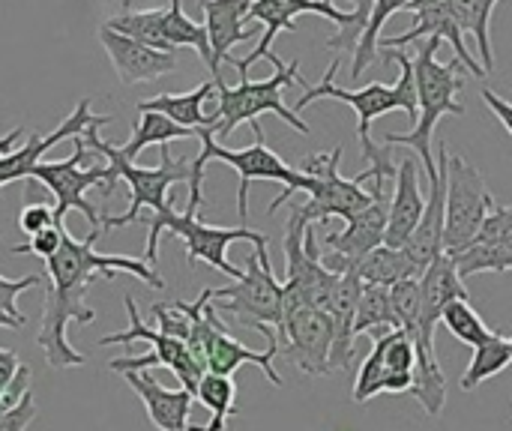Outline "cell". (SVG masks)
<instances>
[{
    "label": "cell",
    "mask_w": 512,
    "mask_h": 431,
    "mask_svg": "<svg viewBox=\"0 0 512 431\" xmlns=\"http://www.w3.org/2000/svg\"><path fill=\"white\" fill-rule=\"evenodd\" d=\"M99 234L102 231H90L84 240H75L66 231L63 246L45 261L51 285L45 291V309H42V327L36 345L45 351L51 369H81L87 363V357L69 345L66 330L69 324L84 327L96 321V309L84 303V294L96 279H114L117 273H129L153 291L165 288V279L147 261L96 252Z\"/></svg>",
    "instance_id": "6da1fadb"
},
{
    "label": "cell",
    "mask_w": 512,
    "mask_h": 431,
    "mask_svg": "<svg viewBox=\"0 0 512 431\" xmlns=\"http://www.w3.org/2000/svg\"><path fill=\"white\" fill-rule=\"evenodd\" d=\"M378 54L387 60V63H396L399 66V81L396 84H381V81H372L360 90H345L336 84V72L342 66V60L336 57L324 78L318 84H309L306 93L297 99V114L318 102V99H333V102H345L354 108L357 114V138H360V156L369 168H363L354 180L357 183H366V180H396V168H393V159H390V144H375L372 138V123L375 117L387 114V111H405L411 117V123H417V81H414V54H405L402 48H378Z\"/></svg>",
    "instance_id": "7a4b0ae2"
},
{
    "label": "cell",
    "mask_w": 512,
    "mask_h": 431,
    "mask_svg": "<svg viewBox=\"0 0 512 431\" xmlns=\"http://www.w3.org/2000/svg\"><path fill=\"white\" fill-rule=\"evenodd\" d=\"M252 132H255V141L243 150H228L216 141V135L210 129H201L198 132V141H201V153L192 159V177H189V204H186V213H198V207L204 204V171L207 165L216 159V162H225L228 168L237 171L240 177V189H237V213H240V222L246 225L249 219V186L255 180H270V183H282L285 192H279V198L267 207V213L273 216L285 201L294 198V192H309L312 189V177H306L300 168L288 165L279 153H273L267 147V138H264V126L255 120L249 123Z\"/></svg>",
    "instance_id": "3957f363"
},
{
    "label": "cell",
    "mask_w": 512,
    "mask_h": 431,
    "mask_svg": "<svg viewBox=\"0 0 512 431\" xmlns=\"http://www.w3.org/2000/svg\"><path fill=\"white\" fill-rule=\"evenodd\" d=\"M441 39H426V45L414 54V81H417V123L411 132H387L384 144L414 147L426 180L438 177L435 159V129L444 117H465V105L459 102V90L465 87V66L459 60H438Z\"/></svg>",
    "instance_id": "277c9868"
},
{
    "label": "cell",
    "mask_w": 512,
    "mask_h": 431,
    "mask_svg": "<svg viewBox=\"0 0 512 431\" xmlns=\"http://www.w3.org/2000/svg\"><path fill=\"white\" fill-rule=\"evenodd\" d=\"M111 120H114L111 114H99V117L84 129V135H81V138L87 141V147H90L93 153H99V156L108 162L111 177L129 183V210H126L123 216H105V219H102V231L135 225V222L141 219L138 213H141L144 207H150L156 216L174 210V207H171V198H168L171 186L189 183V177H192V159H174L168 144L159 147V153H162L159 168H144V165H135V162H129V159H123V153H120L117 147H111L108 141L99 138V129H102L105 123H111Z\"/></svg>",
    "instance_id": "5b68a950"
},
{
    "label": "cell",
    "mask_w": 512,
    "mask_h": 431,
    "mask_svg": "<svg viewBox=\"0 0 512 431\" xmlns=\"http://www.w3.org/2000/svg\"><path fill=\"white\" fill-rule=\"evenodd\" d=\"M267 60L273 63V75L264 81H252L249 75H240L237 87H228L225 81H216V108L210 111L213 129H216V141H225L240 123H255L261 114H276L282 117L291 129H297L300 135H309V123L300 120L297 111H291L285 105L282 90L288 84H300L303 90L309 87V81L300 75V60L282 63L279 54H267Z\"/></svg>",
    "instance_id": "8992f818"
},
{
    "label": "cell",
    "mask_w": 512,
    "mask_h": 431,
    "mask_svg": "<svg viewBox=\"0 0 512 431\" xmlns=\"http://www.w3.org/2000/svg\"><path fill=\"white\" fill-rule=\"evenodd\" d=\"M213 306L246 330H258L267 345L279 348L282 330V282L273 276L270 246H258L246 258L243 276L228 288H213Z\"/></svg>",
    "instance_id": "52a82bcc"
},
{
    "label": "cell",
    "mask_w": 512,
    "mask_h": 431,
    "mask_svg": "<svg viewBox=\"0 0 512 431\" xmlns=\"http://www.w3.org/2000/svg\"><path fill=\"white\" fill-rule=\"evenodd\" d=\"M147 225H150V234H147V258L144 261L150 267H156V261H159V240H162V234H174L186 246L189 267H195L201 261V264L231 276L234 282L243 276V270L228 261V246L240 243V240L252 243L255 249L258 246H270V237L261 234V231H252L246 225H237V228L207 225V222L198 219V213H174V210H168V213L150 216Z\"/></svg>",
    "instance_id": "ba28073f"
},
{
    "label": "cell",
    "mask_w": 512,
    "mask_h": 431,
    "mask_svg": "<svg viewBox=\"0 0 512 431\" xmlns=\"http://www.w3.org/2000/svg\"><path fill=\"white\" fill-rule=\"evenodd\" d=\"M72 144H75V150H72V156L69 159H63V162H39L36 168H33V174H30V180H39V183H45L51 192H54V198H57V207H54V225L57 228H66L63 222H66V213H72V210H78L87 222H90V231H102V219H105V213L102 210H96L90 201H87V192L93 189V186H99V192L108 198L111 192H114V186H117V180L111 177V168H108V162H102V165H87V159H90V147H87V141L78 135V138H72Z\"/></svg>",
    "instance_id": "9c48e42d"
},
{
    "label": "cell",
    "mask_w": 512,
    "mask_h": 431,
    "mask_svg": "<svg viewBox=\"0 0 512 431\" xmlns=\"http://www.w3.org/2000/svg\"><path fill=\"white\" fill-rule=\"evenodd\" d=\"M342 144H336L330 153H309L297 168L312 177V189L306 192L309 201L297 204L291 213L300 216L306 225H324L330 219H345L351 222L357 213H363L372 201L375 192L363 189L354 177L339 174V159H342Z\"/></svg>",
    "instance_id": "30bf717a"
},
{
    "label": "cell",
    "mask_w": 512,
    "mask_h": 431,
    "mask_svg": "<svg viewBox=\"0 0 512 431\" xmlns=\"http://www.w3.org/2000/svg\"><path fill=\"white\" fill-rule=\"evenodd\" d=\"M495 195L480 174L477 165H471L465 156L447 159V222H444V252L453 255L465 249L495 210Z\"/></svg>",
    "instance_id": "8fae6325"
},
{
    "label": "cell",
    "mask_w": 512,
    "mask_h": 431,
    "mask_svg": "<svg viewBox=\"0 0 512 431\" xmlns=\"http://www.w3.org/2000/svg\"><path fill=\"white\" fill-rule=\"evenodd\" d=\"M417 372V345L405 330H387L375 336L372 351L366 354L357 381H354V402L366 405L384 393H411Z\"/></svg>",
    "instance_id": "7c38bea8"
},
{
    "label": "cell",
    "mask_w": 512,
    "mask_h": 431,
    "mask_svg": "<svg viewBox=\"0 0 512 431\" xmlns=\"http://www.w3.org/2000/svg\"><path fill=\"white\" fill-rule=\"evenodd\" d=\"M372 192H375V201L357 213L345 231H327L318 243H321V264L336 273V276H345V273H357L360 261L384 246V234H387V213H390V201H387V192H384V180H372Z\"/></svg>",
    "instance_id": "4fadbf2b"
},
{
    "label": "cell",
    "mask_w": 512,
    "mask_h": 431,
    "mask_svg": "<svg viewBox=\"0 0 512 431\" xmlns=\"http://www.w3.org/2000/svg\"><path fill=\"white\" fill-rule=\"evenodd\" d=\"M279 354L291 360L303 375L324 378L333 372V321L315 306L285 309L279 330Z\"/></svg>",
    "instance_id": "5bb4252c"
},
{
    "label": "cell",
    "mask_w": 512,
    "mask_h": 431,
    "mask_svg": "<svg viewBox=\"0 0 512 431\" xmlns=\"http://www.w3.org/2000/svg\"><path fill=\"white\" fill-rule=\"evenodd\" d=\"M408 12L414 15L411 27L405 33H399V36L381 39L378 48H405V45H414L417 39H441V42H450V48L456 51V60L465 66L468 75H474V78H486L489 75L483 69V63L474 60V54L468 51L465 30H462V24L453 15L450 0H411Z\"/></svg>",
    "instance_id": "9a60e30c"
},
{
    "label": "cell",
    "mask_w": 512,
    "mask_h": 431,
    "mask_svg": "<svg viewBox=\"0 0 512 431\" xmlns=\"http://www.w3.org/2000/svg\"><path fill=\"white\" fill-rule=\"evenodd\" d=\"M420 294H423V318H420L423 345H417V366H423V363L432 366L438 360L435 327L441 324L444 309L456 300H471V294H468L465 279L459 276V270L447 252L420 276Z\"/></svg>",
    "instance_id": "2e32d148"
},
{
    "label": "cell",
    "mask_w": 512,
    "mask_h": 431,
    "mask_svg": "<svg viewBox=\"0 0 512 431\" xmlns=\"http://www.w3.org/2000/svg\"><path fill=\"white\" fill-rule=\"evenodd\" d=\"M123 303H126V315H129V330H126V333H108V336L99 339V345L108 348V345L147 342V345L153 348L150 354L159 360V366H165L168 372H174L177 381L183 384V390H189V393L195 396V393H198V384H201V378H204L207 372L195 363V357L189 354V348H186L180 339H171V336H165V333H159V330H150V327L141 321L138 306H135V300H132L129 294L123 297Z\"/></svg>",
    "instance_id": "e0dca14e"
},
{
    "label": "cell",
    "mask_w": 512,
    "mask_h": 431,
    "mask_svg": "<svg viewBox=\"0 0 512 431\" xmlns=\"http://www.w3.org/2000/svg\"><path fill=\"white\" fill-rule=\"evenodd\" d=\"M459 276L477 273H507L512 270V207H495L483 222L480 234L459 252L450 255Z\"/></svg>",
    "instance_id": "ac0fdd59"
},
{
    "label": "cell",
    "mask_w": 512,
    "mask_h": 431,
    "mask_svg": "<svg viewBox=\"0 0 512 431\" xmlns=\"http://www.w3.org/2000/svg\"><path fill=\"white\" fill-rule=\"evenodd\" d=\"M438 177L429 183L432 192L426 198V213L417 225V231L411 234V240L405 243V255L411 258V264L417 267V273L423 276L441 255H444V222H447V144H438Z\"/></svg>",
    "instance_id": "d6986e66"
},
{
    "label": "cell",
    "mask_w": 512,
    "mask_h": 431,
    "mask_svg": "<svg viewBox=\"0 0 512 431\" xmlns=\"http://www.w3.org/2000/svg\"><path fill=\"white\" fill-rule=\"evenodd\" d=\"M207 318H210V327H207V372L210 375H222V378H234V372L246 363L258 366L267 381L273 387H285L282 375L276 372L273 360L279 357V348L276 345H267V351H249L243 342H237L225 324H222V315L216 312L213 300L207 306Z\"/></svg>",
    "instance_id": "ffe728a7"
},
{
    "label": "cell",
    "mask_w": 512,
    "mask_h": 431,
    "mask_svg": "<svg viewBox=\"0 0 512 431\" xmlns=\"http://www.w3.org/2000/svg\"><path fill=\"white\" fill-rule=\"evenodd\" d=\"M99 42H102L120 84H126V87L156 81V78L171 75L177 69V54L150 48V45L135 42L129 36H120V33L108 30L105 24L99 27Z\"/></svg>",
    "instance_id": "44dd1931"
},
{
    "label": "cell",
    "mask_w": 512,
    "mask_h": 431,
    "mask_svg": "<svg viewBox=\"0 0 512 431\" xmlns=\"http://www.w3.org/2000/svg\"><path fill=\"white\" fill-rule=\"evenodd\" d=\"M249 6L252 0H213V3H204L201 12H204V27H207V39H210V54H213V63H210V75L213 81H222V63L231 60V48L240 45V42H249L255 39L258 33H264L261 24H249Z\"/></svg>",
    "instance_id": "7402d4cb"
},
{
    "label": "cell",
    "mask_w": 512,
    "mask_h": 431,
    "mask_svg": "<svg viewBox=\"0 0 512 431\" xmlns=\"http://www.w3.org/2000/svg\"><path fill=\"white\" fill-rule=\"evenodd\" d=\"M96 117H99V114H93V111H90V99H87V96H81V99H78V105H75V111H72V114H69L57 129H51L45 138H42V135H36V132H30L24 144H18L9 156H3V159H0V189H3V186H9V183H15V180L30 177V174H33V168L42 162V156H45L54 144L84 135V129H87Z\"/></svg>",
    "instance_id": "603a6c76"
},
{
    "label": "cell",
    "mask_w": 512,
    "mask_h": 431,
    "mask_svg": "<svg viewBox=\"0 0 512 431\" xmlns=\"http://www.w3.org/2000/svg\"><path fill=\"white\" fill-rule=\"evenodd\" d=\"M129 390L141 399L144 411H147V420L156 426L159 431H204V426H192L189 423V414L195 408V396L189 390H168L162 387L150 369H141V372H123Z\"/></svg>",
    "instance_id": "cb8c5ba5"
},
{
    "label": "cell",
    "mask_w": 512,
    "mask_h": 431,
    "mask_svg": "<svg viewBox=\"0 0 512 431\" xmlns=\"http://www.w3.org/2000/svg\"><path fill=\"white\" fill-rule=\"evenodd\" d=\"M423 168L417 159H399L396 165V192L390 201V213H387V234H384V246L390 249H405V243L411 240V234L417 231L423 213H426V195L420 189V171Z\"/></svg>",
    "instance_id": "d4e9b609"
},
{
    "label": "cell",
    "mask_w": 512,
    "mask_h": 431,
    "mask_svg": "<svg viewBox=\"0 0 512 431\" xmlns=\"http://www.w3.org/2000/svg\"><path fill=\"white\" fill-rule=\"evenodd\" d=\"M213 96H216V81L210 78V81L198 84V87L189 90V93H159V96H153V99H144V102H138V111L165 114L168 120H174L177 126L192 129L195 135H198L201 129H210V132L216 135L210 114H204V102L213 99Z\"/></svg>",
    "instance_id": "484cf974"
},
{
    "label": "cell",
    "mask_w": 512,
    "mask_h": 431,
    "mask_svg": "<svg viewBox=\"0 0 512 431\" xmlns=\"http://www.w3.org/2000/svg\"><path fill=\"white\" fill-rule=\"evenodd\" d=\"M501 0H450V9L465 33L474 36L483 69L495 72V48H492V12Z\"/></svg>",
    "instance_id": "4316f807"
},
{
    "label": "cell",
    "mask_w": 512,
    "mask_h": 431,
    "mask_svg": "<svg viewBox=\"0 0 512 431\" xmlns=\"http://www.w3.org/2000/svg\"><path fill=\"white\" fill-rule=\"evenodd\" d=\"M357 276L363 279V285H381V288H393L405 279H420V273L411 264V258L405 255V249H390V246L372 249L360 261Z\"/></svg>",
    "instance_id": "83f0119b"
},
{
    "label": "cell",
    "mask_w": 512,
    "mask_h": 431,
    "mask_svg": "<svg viewBox=\"0 0 512 431\" xmlns=\"http://www.w3.org/2000/svg\"><path fill=\"white\" fill-rule=\"evenodd\" d=\"M108 30L120 33V36H129L135 42H144L150 48H159V51H171L168 39H165V6H156V9H141V12H132V9H123L117 15H111L105 21ZM177 54V51H171Z\"/></svg>",
    "instance_id": "f1b7e54d"
},
{
    "label": "cell",
    "mask_w": 512,
    "mask_h": 431,
    "mask_svg": "<svg viewBox=\"0 0 512 431\" xmlns=\"http://www.w3.org/2000/svg\"><path fill=\"white\" fill-rule=\"evenodd\" d=\"M408 6H411V0H372L369 18H366V27H363V36H360V42L354 48V63H351V78L354 81H360L363 72L375 63L378 45H381V30H384L387 18L396 15V12H402V9H408Z\"/></svg>",
    "instance_id": "f546056e"
},
{
    "label": "cell",
    "mask_w": 512,
    "mask_h": 431,
    "mask_svg": "<svg viewBox=\"0 0 512 431\" xmlns=\"http://www.w3.org/2000/svg\"><path fill=\"white\" fill-rule=\"evenodd\" d=\"M510 363V339H507L504 333H492L480 348H474V360L468 363V369H465V375H462V381H459L462 393H474L480 384L498 378Z\"/></svg>",
    "instance_id": "4dcf8cb0"
},
{
    "label": "cell",
    "mask_w": 512,
    "mask_h": 431,
    "mask_svg": "<svg viewBox=\"0 0 512 431\" xmlns=\"http://www.w3.org/2000/svg\"><path fill=\"white\" fill-rule=\"evenodd\" d=\"M138 123L132 129V138L126 141V147H120L123 159L135 162V156L150 147V144H171V141H180V138H198L192 129L186 126H177L174 120H168L165 114H156V111H138Z\"/></svg>",
    "instance_id": "1f68e13d"
},
{
    "label": "cell",
    "mask_w": 512,
    "mask_h": 431,
    "mask_svg": "<svg viewBox=\"0 0 512 431\" xmlns=\"http://www.w3.org/2000/svg\"><path fill=\"white\" fill-rule=\"evenodd\" d=\"M165 39L171 45V51L177 48H192L210 69L213 63V54H210V39H207V27L192 21L186 12H183V0H168L165 6Z\"/></svg>",
    "instance_id": "d6a6232c"
},
{
    "label": "cell",
    "mask_w": 512,
    "mask_h": 431,
    "mask_svg": "<svg viewBox=\"0 0 512 431\" xmlns=\"http://www.w3.org/2000/svg\"><path fill=\"white\" fill-rule=\"evenodd\" d=\"M387 330H402L399 318L393 312L390 288L381 285H363L360 303H357V318H354V336L360 333H387Z\"/></svg>",
    "instance_id": "836d02e7"
},
{
    "label": "cell",
    "mask_w": 512,
    "mask_h": 431,
    "mask_svg": "<svg viewBox=\"0 0 512 431\" xmlns=\"http://www.w3.org/2000/svg\"><path fill=\"white\" fill-rule=\"evenodd\" d=\"M195 399L210 411V423L204 426V431H225L228 420L237 417V387H234L231 378L207 372L201 378V384H198Z\"/></svg>",
    "instance_id": "e575fe53"
},
{
    "label": "cell",
    "mask_w": 512,
    "mask_h": 431,
    "mask_svg": "<svg viewBox=\"0 0 512 431\" xmlns=\"http://www.w3.org/2000/svg\"><path fill=\"white\" fill-rule=\"evenodd\" d=\"M441 324L462 342V345H471V348H480L495 330H489L483 324V318L477 315V309L471 306V300H456L444 309L441 315Z\"/></svg>",
    "instance_id": "d590c367"
},
{
    "label": "cell",
    "mask_w": 512,
    "mask_h": 431,
    "mask_svg": "<svg viewBox=\"0 0 512 431\" xmlns=\"http://www.w3.org/2000/svg\"><path fill=\"white\" fill-rule=\"evenodd\" d=\"M150 312H153V318H156V324H159V333H165V336H171V339H180V342L186 345V339H189V333H192V321H189V315L183 312L180 300L171 303V306L156 303Z\"/></svg>",
    "instance_id": "8d00e7d4"
},
{
    "label": "cell",
    "mask_w": 512,
    "mask_h": 431,
    "mask_svg": "<svg viewBox=\"0 0 512 431\" xmlns=\"http://www.w3.org/2000/svg\"><path fill=\"white\" fill-rule=\"evenodd\" d=\"M63 237H66V228L51 225V228H45L42 234L30 237V243H24V246H12L9 252H12V255H36V258L48 261V258L63 246Z\"/></svg>",
    "instance_id": "74e56055"
},
{
    "label": "cell",
    "mask_w": 512,
    "mask_h": 431,
    "mask_svg": "<svg viewBox=\"0 0 512 431\" xmlns=\"http://www.w3.org/2000/svg\"><path fill=\"white\" fill-rule=\"evenodd\" d=\"M42 279L39 276H24V279H6V276H0V306L6 309V315H12L15 321H21V324H27V318L18 312V294H24L27 288H36Z\"/></svg>",
    "instance_id": "f35d334b"
},
{
    "label": "cell",
    "mask_w": 512,
    "mask_h": 431,
    "mask_svg": "<svg viewBox=\"0 0 512 431\" xmlns=\"http://www.w3.org/2000/svg\"><path fill=\"white\" fill-rule=\"evenodd\" d=\"M36 417H39L36 399H33V393H27L15 408H9L6 414H0V431H27Z\"/></svg>",
    "instance_id": "ab89813d"
},
{
    "label": "cell",
    "mask_w": 512,
    "mask_h": 431,
    "mask_svg": "<svg viewBox=\"0 0 512 431\" xmlns=\"http://www.w3.org/2000/svg\"><path fill=\"white\" fill-rule=\"evenodd\" d=\"M54 225V210L45 207V204H27L21 213H18V228L27 234V237H36L42 234L45 228Z\"/></svg>",
    "instance_id": "60d3db41"
},
{
    "label": "cell",
    "mask_w": 512,
    "mask_h": 431,
    "mask_svg": "<svg viewBox=\"0 0 512 431\" xmlns=\"http://www.w3.org/2000/svg\"><path fill=\"white\" fill-rule=\"evenodd\" d=\"M480 96H483V102H486V105H489V108L495 111V117L501 120V126H504V129H507V132L512 135V102L501 99V96H498L495 90H489V87H486V90H483Z\"/></svg>",
    "instance_id": "b9f144b4"
},
{
    "label": "cell",
    "mask_w": 512,
    "mask_h": 431,
    "mask_svg": "<svg viewBox=\"0 0 512 431\" xmlns=\"http://www.w3.org/2000/svg\"><path fill=\"white\" fill-rule=\"evenodd\" d=\"M18 366H21L18 354H15V351L0 348V399H3V393H6V387L12 384V378H15Z\"/></svg>",
    "instance_id": "7bdbcfd3"
},
{
    "label": "cell",
    "mask_w": 512,
    "mask_h": 431,
    "mask_svg": "<svg viewBox=\"0 0 512 431\" xmlns=\"http://www.w3.org/2000/svg\"><path fill=\"white\" fill-rule=\"evenodd\" d=\"M21 138H24V129H9V132L0 138V159H3V156H9V153L18 147V141H21Z\"/></svg>",
    "instance_id": "ee69618b"
},
{
    "label": "cell",
    "mask_w": 512,
    "mask_h": 431,
    "mask_svg": "<svg viewBox=\"0 0 512 431\" xmlns=\"http://www.w3.org/2000/svg\"><path fill=\"white\" fill-rule=\"evenodd\" d=\"M0 327H3V330H21L24 324H21V321H15L12 315H6V309L0 306Z\"/></svg>",
    "instance_id": "f6af8a7d"
},
{
    "label": "cell",
    "mask_w": 512,
    "mask_h": 431,
    "mask_svg": "<svg viewBox=\"0 0 512 431\" xmlns=\"http://www.w3.org/2000/svg\"><path fill=\"white\" fill-rule=\"evenodd\" d=\"M204 3H213V0H198V6H204Z\"/></svg>",
    "instance_id": "bcb514c9"
},
{
    "label": "cell",
    "mask_w": 512,
    "mask_h": 431,
    "mask_svg": "<svg viewBox=\"0 0 512 431\" xmlns=\"http://www.w3.org/2000/svg\"><path fill=\"white\" fill-rule=\"evenodd\" d=\"M129 3H132V0H120V6H129Z\"/></svg>",
    "instance_id": "7dc6e473"
},
{
    "label": "cell",
    "mask_w": 512,
    "mask_h": 431,
    "mask_svg": "<svg viewBox=\"0 0 512 431\" xmlns=\"http://www.w3.org/2000/svg\"><path fill=\"white\" fill-rule=\"evenodd\" d=\"M510 354H512V336H510Z\"/></svg>",
    "instance_id": "c3c4849f"
}]
</instances>
